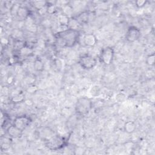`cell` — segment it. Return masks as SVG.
Listing matches in <instances>:
<instances>
[{"mask_svg":"<svg viewBox=\"0 0 155 155\" xmlns=\"http://www.w3.org/2000/svg\"><path fill=\"white\" fill-rule=\"evenodd\" d=\"M24 97H25V96H24V94L22 93L18 94L15 95V97H13L12 101L14 102H21V101H23Z\"/></svg>","mask_w":155,"mask_h":155,"instance_id":"obj_19","label":"cell"},{"mask_svg":"<svg viewBox=\"0 0 155 155\" xmlns=\"http://www.w3.org/2000/svg\"><path fill=\"white\" fill-rule=\"evenodd\" d=\"M23 131L21 130L14 125H10L7 130V133L9 136L13 138H20L22 135Z\"/></svg>","mask_w":155,"mask_h":155,"instance_id":"obj_8","label":"cell"},{"mask_svg":"<svg viewBox=\"0 0 155 155\" xmlns=\"http://www.w3.org/2000/svg\"><path fill=\"white\" fill-rule=\"evenodd\" d=\"M64 144L63 140L59 137H52L48 140L47 143V146L50 149L56 150L61 149Z\"/></svg>","mask_w":155,"mask_h":155,"instance_id":"obj_7","label":"cell"},{"mask_svg":"<svg viewBox=\"0 0 155 155\" xmlns=\"http://www.w3.org/2000/svg\"><path fill=\"white\" fill-rule=\"evenodd\" d=\"M92 108V102L90 99L86 97H82L78 99L75 110L76 114L81 116H86Z\"/></svg>","mask_w":155,"mask_h":155,"instance_id":"obj_2","label":"cell"},{"mask_svg":"<svg viewBox=\"0 0 155 155\" xmlns=\"http://www.w3.org/2000/svg\"><path fill=\"white\" fill-rule=\"evenodd\" d=\"M35 6H36L38 10H40L41 9L44 7L45 4V1H36L35 2Z\"/></svg>","mask_w":155,"mask_h":155,"instance_id":"obj_20","label":"cell"},{"mask_svg":"<svg viewBox=\"0 0 155 155\" xmlns=\"http://www.w3.org/2000/svg\"><path fill=\"white\" fill-rule=\"evenodd\" d=\"M84 44L88 47H93L97 43V39L95 36L92 33L87 34L84 36L83 39Z\"/></svg>","mask_w":155,"mask_h":155,"instance_id":"obj_9","label":"cell"},{"mask_svg":"<svg viewBox=\"0 0 155 155\" xmlns=\"http://www.w3.org/2000/svg\"><path fill=\"white\" fill-rule=\"evenodd\" d=\"M101 89L98 86H93L90 90V93L92 95V96L94 97H97L98 96L101 94Z\"/></svg>","mask_w":155,"mask_h":155,"instance_id":"obj_14","label":"cell"},{"mask_svg":"<svg viewBox=\"0 0 155 155\" xmlns=\"http://www.w3.org/2000/svg\"><path fill=\"white\" fill-rule=\"evenodd\" d=\"M70 19L68 16H67L65 14L61 15L59 17V22L61 26H68L69 22H70Z\"/></svg>","mask_w":155,"mask_h":155,"instance_id":"obj_13","label":"cell"},{"mask_svg":"<svg viewBox=\"0 0 155 155\" xmlns=\"http://www.w3.org/2000/svg\"><path fill=\"white\" fill-rule=\"evenodd\" d=\"M146 4V1H137L136 2V6L138 7H139V8L144 7Z\"/></svg>","mask_w":155,"mask_h":155,"instance_id":"obj_21","label":"cell"},{"mask_svg":"<svg viewBox=\"0 0 155 155\" xmlns=\"http://www.w3.org/2000/svg\"><path fill=\"white\" fill-rule=\"evenodd\" d=\"M97 63V59L94 57L88 55H83L82 56L80 57L79 60V64H80V66L86 70L93 68L96 66Z\"/></svg>","mask_w":155,"mask_h":155,"instance_id":"obj_4","label":"cell"},{"mask_svg":"<svg viewBox=\"0 0 155 155\" xmlns=\"http://www.w3.org/2000/svg\"><path fill=\"white\" fill-rule=\"evenodd\" d=\"M20 52H21L22 55L27 56V55H29L32 53V50L31 48H30L29 47L26 46V47H22V48L20 50Z\"/></svg>","mask_w":155,"mask_h":155,"instance_id":"obj_16","label":"cell"},{"mask_svg":"<svg viewBox=\"0 0 155 155\" xmlns=\"http://www.w3.org/2000/svg\"><path fill=\"white\" fill-rule=\"evenodd\" d=\"M78 20L79 22H87V21L89 20L88 14H86V13L81 14L78 17V19H77V21Z\"/></svg>","mask_w":155,"mask_h":155,"instance_id":"obj_17","label":"cell"},{"mask_svg":"<svg viewBox=\"0 0 155 155\" xmlns=\"http://www.w3.org/2000/svg\"><path fill=\"white\" fill-rule=\"evenodd\" d=\"M147 64L149 66H153L154 63V54L152 53L147 58Z\"/></svg>","mask_w":155,"mask_h":155,"instance_id":"obj_18","label":"cell"},{"mask_svg":"<svg viewBox=\"0 0 155 155\" xmlns=\"http://www.w3.org/2000/svg\"><path fill=\"white\" fill-rule=\"evenodd\" d=\"M141 37V30L136 26H130L126 32L125 39L130 43H133L138 41Z\"/></svg>","mask_w":155,"mask_h":155,"instance_id":"obj_5","label":"cell"},{"mask_svg":"<svg viewBox=\"0 0 155 155\" xmlns=\"http://www.w3.org/2000/svg\"><path fill=\"white\" fill-rule=\"evenodd\" d=\"M124 131L127 133H132L136 130V124L133 121H127L124 124Z\"/></svg>","mask_w":155,"mask_h":155,"instance_id":"obj_10","label":"cell"},{"mask_svg":"<svg viewBox=\"0 0 155 155\" xmlns=\"http://www.w3.org/2000/svg\"><path fill=\"white\" fill-rule=\"evenodd\" d=\"M31 120L29 117L26 116H17L14 120L13 125L22 131L25 130L30 124Z\"/></svg>","mask_w":155,"mask_h":155,"instance_id":"obj_6","label":"cell"},{"mask_svg":"<svg viewBox=\"0 0 155 155\" xmlns=\"http://www.w3.org/2000/svg\"><path fill=\"white\" fill-rule=\"evenodd\" d=\"M115 55L114 49L112 47H106L104 48L100 54L101 62L104 64L109 66L113 62Z\"/></svg>","mask_w":155,"mask_h":155,"instance_id":"obj_3","label":"cell"},{"mask_svg":"<svg viewBox=\"0 0 155 155\" xmlns=\"http://www.w3.org/2000/svg\"><path fill=\"white\" fill-rule=\"evenodd\" d=\"M79 37V32L75 29L69 28L57 33L58 44L62 46L72 47L78 41Z\"/></svg>","mask_w":155,"mask_h":155,"instance_id":"obj_1","label":"cell"},{"mask_svg":"<svg viewBox=\"0 0 155 155\" xmlns=\"http://www.w3.org/2000/svg\"><path fill=\"white\" fill-rule=\"evenodd\" d=\"M116 100L118 102H123L126 99V94L124 93H119L116 95Z\"/></svg>","mask_w":155,"mask_h":155,"instance_id":"obj_15","label":"cell"},{"mask_svg":"<svg viewBox=\"0 0 155 155\" xmlns=\"http://www.w3.org/2000/svg\"><path fill=\"white\" fill-rule=\"evenodd\" d=\"M34 69L37 71H42L44 70V65L43 61L40 59H36L33 64Z\"/></svg>","mask_w":155,"mask_h":155,"instance_id":"obj_12","label":"cell"},{"mask_svg":"<svg viewBox=\"0 0 155 155\" xmlns=\"http://www.w3.org/2000/svg\"><path fill=\"white\" fill-rule=\"evenodd\" d=\"M17 15L21 18H26L29 15L28 10L24 7H19Z\"/></svg>","mask_w":155,"mask_h":155,"instance_id":"obj_11","label":"cell"}]
</instances>
